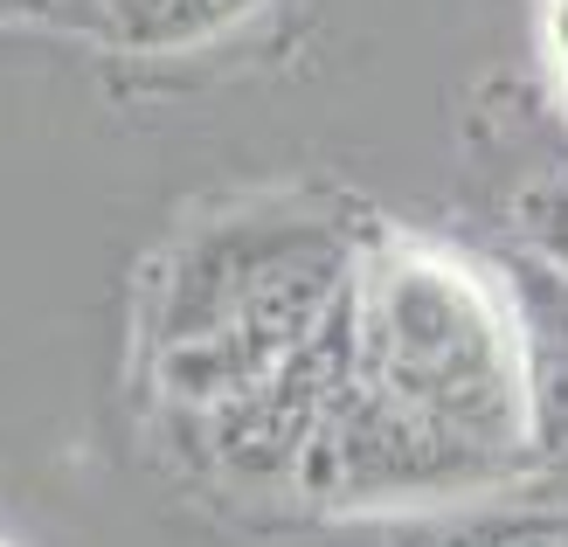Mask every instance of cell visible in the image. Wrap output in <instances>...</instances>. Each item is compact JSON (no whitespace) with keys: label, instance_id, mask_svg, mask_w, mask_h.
<instances>
[{"label":"cell","instance_id":"6","mask_svg":"<svg viewBox=\"0 0 568 547\" xmlns=\"http://www.w3.org/2000/svg\"><path fill=\"white\" fill-rule=\"evenodd\" d=\"M520 243L568 277V174H548L520 194Z\"/></svg>","mask_w":568,"mask_h":547},{"label":"cell","instance_id":"1","mask_svg":"<svg viewBox=\"0 0 568 547\" xmlns=\"http://www.w3.org/2000/svg\"><path fill=\"white\" fill-rule=\"evenodd\" d=\"M361 250L312 215H230L166 256L153 284V374L181 409H215L298 354L354 292Z\"/></svg>","mask_w":568,"mask_h":547},{"label":"cell","instance_id":"4","mask_svg":"<svg viewBox=\"0 0 568 547\" xmlns=\"http://www.w3.org/2000/svg\"><path fill=\"white\" fill-rule=\"evenodd\" d=\"M499 284H506L514 333H520L534 457H568V277L541 256H514L499 271Z\"/></svg>","mask_w":568,"mask_h":547},{"label":"cell","instance_id":"2","mask_svg":"<svg viewBox=\"0 0 568 547\" xmlns=\"http://www.w3.org/2000/svg\"><path fill=\"white\" fill-rule=\"evenodd\" d=\"M354 333L361 382L486 450L499 472H520L534 457L520 333L499 277L450 250L367 243L354 271Z\"/></svg>","mask_w":568,"mask_h":547},{"label":"cell","instance_id":"3","mask_svg":"<svg viewBox=\"0 0 568 547\" xmlns=\"http://www.w3.org/2000/svg\"><path fill=\"white\" fill-rule=\"evenodd\" d=\"M354 367H361V333H354V292H347L298 354H284L264 382H250L243 395L202 409L215 465L243 485H277V478L298 485L305 450L320 437L326 409L339 402V388L354 382Z\"/></svg>","mask_w":568,"mask_h":547},{"label":"cell","instance_id":"11","mask_svg":"<svg viewBox=\"0 0 568 547\" xmlns=\"http://www.w3.org/2000/svg\"><path fill=\"white\" fill-rule=\"evenodd\" d=\"M555 465H561V472H568V457H555Z\"/></svg>","mask_w":568,"mask_h":547},{"label":"cell","instance_id":"9","mask_svg":"<svg viewBox=\"0 0 568 547\" xmlns=\"http://www.w3.org/2000/svg\"><path fill=\"white\" fill-rule=\"evenodd\" d=\"M548 36H555V63L568 77V0H548Z\"/></svg>","mask_w":568,"mask_h":547},{"label":"cell","instance_id":"7","mask_svg":"<svg viewBox=\"0 0 568 547\" xmlns=\"http://www.w3.org/2000/svg\"><path fill=\"white\" fill-rule=\"evenodd\" d=\"M444 547H568V520L561 513H493V520L450 534Z\"/></svg>","mask_w":568,"mask_h":547},{"label":"cell","instance_id":"5","mask_svg":"<svg viewBox=\"0 0 568 547\" xmlns=\"http://www.w3.org/2000/svg\"><path fill=\"white\" fill-rule=\"evenodd\" d=\"M250 8L257 0H111L104 36L125 49H181V42H202L215 28H230Z\"/></svg>","mask_w":568,"mask_h":547},{"label":"cell","instance_id":"8","mask_svg":"<svg viewBox=\"0 0 568 547\" xmlns=\"http://www.w3.org/2000/svg\"><path fill=\"white\" fill-rule=\"evenodd\" d=\"M55 14H63L70 28H104V14H111V0H55Z\"/></svg>","mask_w":568,"mask_h":547},{"label":"cell","instance_id":"10","mask_svg":"<svg viewBox=\"0 0 568 547\" xmlns=\"http://www.w3.org/2000/svg\"><path fill=\"white\" fill-rule=\"evenodd\" d=\"M0 14H55V0H0Z\"/></svg>","mask_w":568,"mask_h":547}]
</instances>
